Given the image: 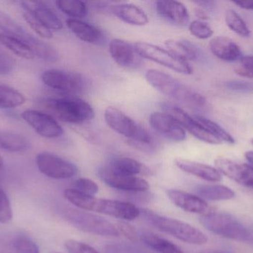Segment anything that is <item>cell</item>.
<instances>
[{
  "label": "cell",
  "instance_id": "cell-1",
  "mask_svg": "<svg viewBox=\"0 0 253 253\" xmlns=\"http://www.w3.org/2000/svg\"><path fill=\"white\" fill-rule=\"evenodd\" d=\"M64 196L70 203L83 210L99 212L123 221H132L141 214L140 209L129 202L98 199L74 189L65 190Z\"/></svg>",
  "mask_w": 253,
  "mask_h": 253
},
{
  "label": "cell",
  "instance_id": "cell-2",
  "mask_svg": "<svg viewBox=\"0 0 253 253\" xmlns=\"http://www.w3.org/2000/svg\"><path fill=\"white\" fill-rule=\"evenodd\" d=\"M145 79L150 86L161 93L181 101L191 108H203L206 106V100L202 95L184 86L168 73L149 69L145 73Z\"/></svg>",
  "mask_w": 253,
  "mask_h": 253
},
{
  "label": "cell",
  "instance_id": "cell-3",
  "mask_svg": "<svg viewBox=\"0 0 253 253\" xmlns=\"http://www.w3.org/2000/svg\"><path fill=\"white\" fill-rule=\"evenodd\" d=\"M42 105L50 115L65 123L80 124L95 117L91 105L80 98H46L43 100Z\"/></svg>",
  "mask_w": 253,
  "mask_h": 253
},
{
  "label": "cell",
  "instance_id": "cell-4",
  "mask_svg": "<svg viewBox=\"0 0 253 253\" xmlns=\"http://www.w3.org/2000/svg\"><path fill=\"white\" fill-rule=\"evenodd\" d=\"M143 213L152 226L184 243L203 245L208 242V238L202 231L187 223L175 218L162 216L151 211H144Z\"/></svg>",
  "mask_w": 253,
  "mask_h": 253
},
{
  "label": "cell",
  "instance_id": "cell-5",
  "mask_svg": "<svg viewBox=\"0 0 253 253\" xmlns=\"http://www.w3.org/2000/svg\"><path fill=\"white\" fill-rule=\"evenodd\" d=\"M0 29L2 30V33L25 43L40 59L50 62H56L59 59V53L53 46L30 34L23 27L2 11H0Z\"/></svg>",
  "mask_w": 253,
  "mask_h": 253
},
{
  "label": "cell",
  "instance_id": "cell-6",
  "mask_svg": "<svg viewBox=\"0 0 253 253\" xmlns=\"http://www.w3.org/2000/svg\"><path fill=\"white\" fill-rule=\"evenodd\" d=\"M199 221L207 230L225 239L238 242H248L252 239L249 229L227 214L210 212L202 215Z\"/></svg>",
  "mask_w": 253,
  "mask_h": 253
},
{
  "label": "cell",
  "instance_id": "cell-7",
  "mask_svg": "<svg viewBox=\"0 0 253 253\" xmlns=\"http://www.w3.org/2000/svg\"><path fill=\"white\" fill-rule=\"evenodd\" d=\"M65 218L73 227L84 233L105 237H117L120 235L117 227L106 218L85 210L68 209Z\"/></svg>",
  "mask_w": 253,
  "mask_h": 253
},
{
  "label": "cell",
  "instance_id": "cell-8",
  "mask_svg": "<svg viewBox=\"0 0 253 253\" xmlns=\"http://www.w3.org/2000/svg\"><path fill=\"white\" fill-rule=\"evenodd\" d=\"M104 116L108 126L114 132L127 138V141L156 142L144 128L116 107L108 106Z\"/></svg>",
  "mask_w": 253,
  "mask_h": 253
},
{
  "label": "cell",
  "instance_id": "cell-9",
  "mask_svg": "<svg viewBox=\"0 0 253 253\" xmlns=\"http://www.w3.org/2000/svg\"><path fill=\"white\" fill-rule=\"evenodd\" d=\"M133 45L141 57L160 64L180 74L190 75L193 73V68L188 62L175 56L169 51L145 42H136Z\"/></svg>",
  "mask_w": 253,
  "mask_h": 253
},
{
  "label": "cell",
  "instance_id": "cell-10",
  "mask_svg": "<svg viewBox=\"0 0 253 253\" xmlns=\"http://www.w3.org/2000/svg\"><path fill=\"white\" fill-rule=\"evenodd\" d=\"M41 79L50 89L71 95L83 93L87 86L84 76L74 71L49 69L42 73Z\"/></svg>",
  "mask_w": 253,
  "mask_h": 253
},
{
  "label": "cell",
  "instance_id": "cell-11",
  "mask_svg": "<svg viewBox=\"0 0 253 253\" xmlns=\"http://www.w3.org/2000/svg\"><path fill=\"white\" fill-rule=\"evenodd\" d=\"M36 163L41 173L53 179H68L78 172V167L72 162L49 152L39 153Z\"/></svg>",
  "mask_w": 253,
  "mask_h": 253
},
{
  "label": "cell",
  "instance_id": "cell-12",
  "mask_svg": "<svg viewBox=\"0 0 253 253\" xmlns=\"http://www.w3.org/2000/svg\"><path fill=\"white\" fill-rule=\"evenodd\" d=\"M162 108L165 112L168 113L171 117H173L184 129H187L192 135L199 141L213 145L222 144L216 137L214 136L209 130L197 121L193 116H190L179 107L165 103L162 105Z\"/></svg>",
  "mask_w": 253,
  "mask_h": 253
},
{
  "label": "cell",
  "instance_id": "cell-13",
  "mask_svg": "<svg viewBox=\"0 0 253 253\" xmlns=\"http://www.w3.org/2000/svg\"><path fill=\"white\" fill-rule=\"evenodd\" d=\"M22 117L39 135L47 139H56L63 135L64 130L56 119L50 114L28 109L22 113Z\"/></svg>",
  "mask_w": 253,
  "mask_h": 253
},
{
  "label": "cell",
  "instance_id": "cell-14",
  "mask_svg": "<svg viewBox=\"0 0 253 253\" xmlns=\"http://www.w3.org/2000/svg\"><path fill=\"white\" fill-rule=\"evenodd\" d=\"M99 176L108 187L123 191L141 193L147 191L150 187L145 180L138 176L118 173L107 166L99 169Z\"/></svg>",
  "mask_w": 253,
  "mask_h": 253
},
{
  "label": "cell",
  "instance_id": "cell-15",
  "mask_svg": "<svg viewBox=\"0 0 253 253\" xmlns=\"http://www.w3.org/2000/svg\"><path fill=\"white\" fill-rule=\"evenodd\" d=\"M149 123L156 132L169 141L182 142L187 138L184 128L168 113H152L149 117Z\"/></svg>",
  "mask_w": 253,
  "mask_h": 253
},
{
  "label": "cell",
  "instance_id": "cell-16",
  "mask_svg": "<svg viewBox=\"0 0 253 253\" xmlns=\"http://www.w3.org/2000/svg\"><path fill=\"white\" fill-rule=\"evenodd\" d=\"M217 170L241 185L253 189V167L246 163H240L226 157L215 160Z\"/></svg>",
  "mask_w": 253,
  "mask_h": 253
},
{
  "label": "cell",
  "instance_id": "cell-17",
  "mask_svg": "<svg viewBox=\"0 0 253 253\" xmlns=\"http://www.w3.org/2000/svg\"><path fill=\"white\" fill-rule=\"evenodd\" d=\"M20 3L25 11L34 15L50 31H60L63 28L62 19L51 7L43 1H23Z\"/></svg>",
  "mask_w": 253,
  "mask_h": 253
},
{
  "label": "cell",
  "instance_id": "cell-18",
  "mask_svg": "<svg viewBox=\"0 0 253 253\" xmlns=\"http://www.w3.org/2000/svg\"><path fill=\"white\" fill-rule=\"evenodd\" d=\"M109 52L113 59L123 68H135L139 62L138 56H140L137 53L134 45L121 39L111 40Z\"/></svg>",
  "mask_w": 253,
  "mask_h": 253
},
{
  "label": "cell",
  "instance_id": "cell-19",
  "mask_svg": "<svg viewBox=\"0 0 253 253\" xmlns=\"http://www.w3.org/2000/svg\"><path fill=\"white\" fill-rule=\"evenodd\" d=\"M169 200L185 212L205 215L211 212L205 200L196 195L190 194L177 190H169L167 192Z\"/></svg>",
  "mask_w": 253,
  "mask_h": 253
},
{
  "label": "cell",
  "instance_id": "cell-20",
  "mask_svg": "<svg viewBox=\"0 0 253 253\" xmlns=\"http://www.w3.org/2000/svg\"><path fill=\"white\" fill-rule=\"evenodd\" d=\"M156 9L162 18L179 26H185L190 20L188 10L181 1L160 0L156 1Z\"/></svg>",
  "mask_w": 253,
  "mask_h": 253
},
{
  "label": "cell",
  "instance_id": "cell-21",
  "mask_svg": "<svg viewBox=\"0 0 253 253\" xmlns=\"http://www.w3.org/2000/svg\"><path fill=\"white\" fill-rule=\"evenodd\" d=\"M175 164L181 170L205 181L218 182L222 179L221 174L217 170L216 168L205 163L179 157L175 159Z\"/></svg>",
  "mask_w": 253,
  "mask_h": 253
},
{
  "label": "cell",
  "instance_id": "cell-22",
  "mask_svg": "<svg viewBox=\"0 0 253 253\" xmlns=\"http://www.w3.org/2000/svg\"><path fill=\"white\" fill-rule=\"evenodd\" d=\"M66 25L73 34L84 43L99 45L105 39L103 32L97 27L77 19H68Z\"/></svg>",
  "mask_w": 253,
  "mask_h": 253
},
{
  "label": "cell",
  "instance_id": "cell-23",
  "mask_svg": "<svg viewBox=\"0 0 253 253\" xmlns=\"http://www.w3.org/2000/svg\"><path fill=\"white\" fill-rule=\"evenodd\" d=\"M210 49L214 56L224 62H235L242 57L240 47L228 37H214L210 42Z\"/></svg>",
  "mask_w": 253,
  "mask_h": 253
},
{
  "label": "cell",
  "instance_id": "cell-24",
  "mask_svg": "<svg viewBox=\"0 0 253 253\" xmlns=\"http://www.w3.org/2000/svg\"><path fill=\"white\" fill-rule=\"evenodd\" d=\"M111 10L117 17L129 25L144 26L149 22L145 11L134 4L119 3L111 6Z\"/></svg>",
  "mask_w": 253,
  "mask_h": 253
},
{
  "label": "cell",
  "instance_id": "cell-25",
  "mask_svg": "<svg viewBox=\"0 0 253 253\" xmlns=\"http://www.w3.org/2000/svg\"><path fill=\"white\" fill-rule=\"evenodd\" d=\"M29 140L22 134L0 129V150L10 152H20L30 148Z\"/></svg>",
  "mask_w": 253,
  "mask_h": 253
},
{
  "label": "cell",
  "instance_id": "cell-26",
  "mask_svg": "<svg viewBox=\"0 0 253 253\" xmlns=\"http://www.w3.org/2000/svg\"><path fill=\"white\" fill-rule=\"evenodd\" d=\"M107 166L114 172L132 176L147 175L149 173L148 169L142 163L128 157H117Z\"/></svg>",
  "mask_w": 253,
  "mask_h": 253
},
{
  "label": "cell",
  "instance_id": "cell-27",
  "mask_svg": "<svg viewBox=\"0 0 253 253\" xmlns=\"http://www.w3.org/2000/svg\"><path fill=\"white\" fill-rule=\"evenodd\" d=\"M165 46L171 53L188 62L196 60L200 56L198 48L187 40L170 39L165 41Z\"/></svg>",
  "mask_w": 253,
  "mask_h": 253
},
{
  "label": "cell",
  "instance_id": "cell-28",
  "mask_svg": "<svg viewBox=\"0 0 253 253\" xmlns=\"http://www.w3.org/2000/svg\"><path fill=\"white\" fill-rule=\"evenodd\" d=\"M195 192L196 196L203 200L212 202L230 200L235 197V193L231 189L222 185L202 184L196 187Z\"/></svg>",
  "mask_w": 253,
  "mask_h": 253
},
{
  "label": "cell",
  "instance_id": "cell-29",
  "mask_svg": "<svg viewBox=\"0 0 253 253\" xmlns=\"http://www.w3.org/2000/svg\"><path fill=\"white\" fill-rule=\"evenodd\" d=\"M144 245L159 253H184L176 245L155 234H145L141 237Z\"/></svg>",
  "mask_w": 253,
  "mask_h": 253
},
{
  "label": "cell",
  "instance_id": "cell-30",
  "mask_svg": "<svg viewBox=\"0 0 253 253\" xmlns=\"http://www.w3.org/2000/svg\"><path fill=\"white\" fill-rule=\"evenodd\" d=\"M0 43L20 57L27 59L35 58L34 52L27 45L8 34L0 32Z\"/></svg>",
  "mask_w": 253,
  "mask_h": 253
},
{
  "label": "cell",
  "instance_id": "cell-31",
  "mask_svg": "<svg viewBox=\"0 0 253 253\" xmlns=\"http://www.w3.org/2000/svg\"><path fill=\"white\" fill-rule=\"evenodd\" d=\"M25 102L22 93L13 88L0 84V108H13Z\"/></svg>",
  "mask_w": 253,
  "mask_h": 253
},
{
  "label": "cell",
  "instance_id": "cell-32",
  "mask_svg": "<svg viewBox=\"0 0 253 253\" xmlns=\"http://www.w3.org/2000/svg\"><path fill=\"white\" fill-rule=\"evenodd\" d=\"M56 4L61 11L73 19L84 17L88 13L87 4L80 0H58Z\"/></svg>",
  "mask_w": 253,
  "mask_h": 253
},
{
  "label": "cell",
  "instance_id": "cell-33",
  "mask_svg": "<svg viewBox=\"0 0 253 253\" xmlns=\"http://www.w3.org/2000/svg\"><path fill=\"white\" fill-rule=\"evenodd\" d=\"M225 22L228 28L241 37H248L251 35V30L243 18L233 9H229L225 14Z\"/></svg>",
  "mask_w": 253,
  "mask_h": 253
},
{
  "label": "cell",
  "instance_id": "cell-34",
  "mask_svg": "<svg viewBox=\"0 0 253 253\" xmlns=\"http://www.w3.org/2000/svg\"><path fill=\"white\" fill-rule=\"evenodd\" d=\"M197 121H199L204 127L209 130L214 136L216 137L221 143L225 142L229 144H235V140L225 129H223L220 125L203 116H193Z\"/></svg>",
  "mask_w": 253,
  "mask_h": 253
},
{
  "label": "cell",
  "instance_id": "cell-35",
  "mask_svg": "<svg viewBox=\"0 0 253 253\" xmlns=\"http://www.w3.org/2000/svg\"><path fill=\"white\" fill-rule=\"evenodd\" d=\"M12 245L17 253H40L38 245L28 236H20L15 238Z\"/></svg>",
  "mask_w": 253,
  "mask_h": 253
},
{
  "label": "cell",
  "instance_id": "cell-36",
  "mask_svg": "<svg viewBox=\"0 0 253 253\" xmlns=\"http://www.w3.org/2000/svg\"><path fill=\"white\" fill-rule=\"evenodd\" d=\"M189 31L192 35L200 40H207L212 37L213 34V31L211 27L205 21L199 19L190 22L189 25Z\"/></svg>",
  "mask_w": 253,
  "mask_h": 253
},
{
  "label": "cell",
  "instance_id": "cell-37",
  "mask_svg": "<svg viewBox=\"0 0 253 253\" xmlns=\"http://www.w3.org/2000/svg\"><path fill=\"white\" fill-rule=\"evenodd\" d=\"M23 16L27 23L42 38L50 39L53 37L52 31L43 25L34 15L29 12L25 11L23 13Z\"/></svg>",
  "mask_w": 253,
  "mask_h": 253
},
{
  "label": "cell",
  "instance_id": "cell-38",
  "mask_svg": "<svg viewBox=\"0 0 253 253\" xmlns=\"http://www.w3.org/2000/svg\"><path fill=\"white\" fill-rule=\"evenodd\" d=\"M74 190L83 194L95 196L99 192V187L97 184L88 178H80L74 183Z\"/></svg>",
  "mask_w": 253,
  "mask_h": 253
},
{
  "label": "cell",
  "instance_id": "cell-39",
  "mask_svg": "<svg viewBox=\"0 0 253 253\" xmlns=\"http://www.w3.org/2000/svg\"><path fill=\"white\" fill-rule=\"evenodd\" d=\"M13 218V211L7 195L0 189V224H6Z\"/></svg>",
  "mask_w": 253,
  "mask_h": 253
},
{
  "label": "cell",
  "instance_id": "cell-40",
  "mask_svg": "<svg viewBox=\"0 0 253 253\" xmlns=\"http://www.w3.org/2000/svg\"><path fill=\"white\" fill-rule=\"evenodd\" d=\"M65 248L69 253H99L93 247L74 239L67 240Z\"/></svg>",
  "mask_w": 253,
  "mask_h": 253
},
{
  "label": "cell",
  "instance_id": "cell-41",
  "mask_svg": "<svg viewBox=\"0 0 253 253\" xmlns=\"http://www.w3.org/2000/svg\"><path fill=\"white\" fill-rule=\"evenodd\" d=\"M225 86L229 90L239 93L253 94V83L246 80H233L226 82Z\"/></svg>",
  "mask_w": 253,
  "mask_h": 253
},
{
  "label": "cell",
  "instance_id": "cell-42",
  "mask_svg": "<svg viewBox=\"0 0 253 253\" xmlns=\"http://www.w3.org/2000/svg\"><path fill=\"white\" fill-rule=\"evenodd\" d=\"M241 66L235 69V72L241 77L253 78V56H242L240 59Z\"/></svg>",
  "mask_w": 253,
  "mask_h": 253
},
{
  "label": "cell",
  "instance_id": "cell-43",
  "mask_svg": "<svg viewBox=\"0 0 253 253\" xmlns=\"http://www.w3.org/2000/svg\"><path fill=\"white\" fill-rule=\"evenodd\" d=\"M117 230L119 233H121L123 236L127 239L128 240L132 242H137L138 241V234L137 230L133 226L131 225L129 223L122 221L117 223Z\"/></svg>",
  "mask_w": 253,
  "mask_h": 253
},
{
  "label": "cell",
  "instance_id": "cell-44",
  "mask_svg": "<svg viewBox=\"0 0 253 253\" xmlns=\"http://www.w3.org/2000/svg\"><path fill=\"white\" fill-rule=\"evenodd\" d=\"M15 62L10 55L0 50V75L10 74L14 68Z\"/></svg>",
  "mask_w": 253,
  "mask_h": 253
},
{
  "label": "cell",
  "instance_id": "cell-45",
  "mask_svg": "<svg viewBox=\"0 0 253 253\" xmlns=\"http://www.w3.org/2000/svg\"><path fill=\"white\" fill-rule=\"evenodd\" d=\"M195 14L199 18V20L204 21L209 19L208 12H206V10L202 7H196L195 9Z\"/></svg>",
  "mask_w": 253,
  "mask_h": 253
},
{
  "label": "cell",
  "instance_id": "cell-46",
  "mask_svg": "<svg viewBox=\"0 0 253 253\" xmlns=\"http://www.w3.org/2000/svg\"><path fill=\"white\" fill-rule=\"evenodd\" d=\"M233 3L245 10H253V1H238Z\"/></svg>",
  "mask_w": 253,
  "mask_h": 253
},
{
  "label": "cell",
  "instance_id": "cell-47",
  "mask_svg": "<svg viewBox=\"0 0 253 253\" xmlns=\"http://www.w3.org/2000/svg\"><path fill=\"white\" fill-rule=\"evenodd\" d=\"M196 4H199L200 7L205 9L212 8L215 4V1H194Z\"/></svg>",
  "mask_w": 253,
  "mask_h": 253
},
{
  "label": "cell",
  "instance_id": "cell-48",
  "mask_svg": "<svg viewBox=\"0 0 253 253\" xmlns=\"http://www.w3.org/2000/svg\"><path fill=\"white\" fill-rule=\"evenodd\" d=\"M245 158L253 166V151H248L245 153Z\"/></svg>",
  "mask_w": 253,
  "mask_h": 253
},
{
  "label": "cell",
  "instance_id": "cell-49",
  "mask_svg": "<svg viewBox=\"0 0 253 253\" xmlns=\"http://www.w3.org/2000/svg\"><path fill=\"white\" fill-rule=\"evenodd\" d=\"M200 253H228L222 252V251H212V250H211V251H202V252Z\"/></svg>",
  "mask_w": 253,
  "mask_h": 253
},
{
  "label": "cell",
  "instance_id": "cell-50",
  "mask_svg": "<svg viewBox=\"0 0 253 253\" xmlns=\"http://www.w3.org/2000/svg\"><path fill=\"white\" fill-rule=\"evenodd\" d=\"M3 165H4V160H3L2 157L0 155V169L3 167Z\"/></svg>",
  "mask_w": 253,
  "mask_h": 253
},
{
  "label": "cell",
  "instance_id": "cell-51",
  "mask_svg": "<svg viewBox=\"0 0 253 253\" xmlns=\"http://www.w3.org/2000/svg\"><path fill=\"white\" fill-rule=\"evenodd\" d=\"M251 144H252L253 145V138L252 140H251Z\"/></svg>",
  "mask_w": 253,
  "mask_h": 253
},
{
  "label": "cell",
  "instance_id": "cell-52",
  "mask_svg": "<svg viewBox=\"0 0 253 253\" xmlns=\"http://www.w3.org/2000/svg\"></svg>",
  "mask_w": 253,
  "mask_h": 253
}]
</instances>
